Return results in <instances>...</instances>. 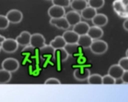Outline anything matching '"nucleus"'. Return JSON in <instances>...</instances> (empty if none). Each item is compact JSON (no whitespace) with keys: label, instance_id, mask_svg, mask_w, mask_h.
Wrapping results in <instances>:
<instances>
[{"label":"nucleus","instance_id":"27","mask_svg":"<svg viewBox=\"0 0 128 102\" xmlns=\"http://www.w3.org/2000/svg\"><path fill=\"white\" fill-rule=\"evenodd\" d=\"M52 3L53 5H56L65 8L70 6L71 0H52Z\"/></svg>","mask_w":128,"mask_h":102},{"label":"nucleus","instance_id":"23","mask_svg":"<svg viewBox=\"0 0 128 102\" xmlns=\"http://www.w3.org/2000/svg\"><path fill=\"white\" fill-rule=\"evenodd\" d=\"M41 51V56L42 58H44L50 57V56H54V49L51 47L50 45H45L44 47L40 49Z\"/></svg>","mask_w":128,"mask_h":102},{"label":"nucleus","instance_id":"21","mask_svg":"<svg viewBox=\"0 0 128 102\" xmlns=\"http://www.w3.org/2000/svg\"><path fill=\"white\" fill-rule=\"evenodd\" d=\"M66 43L62 36H57L50 42V45L54 50L60 48H64Z\"/></svg>","mask_w":128,"mask_h":102},{"label":"nucleus","instance_id":"20","mask_svg":"<svg viewBox=\"0 0 128 102\" xmlns=\"http://www.w3.org/2000/svg\"><path fill=\"white\" fill-rule=\"evenodd\" d=\"M54 57L58 62H62L67 60L69 57V55L64 48L56 49L54 50Z\"/></svg>","mask_w":128,"mask_h":102},{"label":"nucleus","instance_id":"29","mask_svg":"<svg viewBox=\"0 0 128 102\" xmlns=\"http://www.w3.org/2000/svg\"><path fill=\"white\" fill-rule=\"evenodd\" d=\"M102 85H114L116 84V80L110 75H106L102 78Z\"/></svg>","mask_w":128,"mask_h":102},{"label":"nucleus","instance_id":"15","mask_svg":"<svg viewBox=\"0 0 128 102\" xmlns=\"http://www.w3.org/2000/svg\"><path fill=\"white\" fill-rule=\"evenodd\" d=\"M88 35L94 41V40L101 38L104 35V31L101 27L93 26L90 28V30L88 32Z\"/></svg>","mask_w":128,"mask_h":102},{"label":"nucleus","instance_id":"34","mask_svg":"<svg viewBox=\"0 0 128 102\" xmlns=\"http://www.w3.org/2000/svg\"><path fill=\"white\" fill-rule=\"evenodd\" d=\"M5 37H4L3 36H2V35H0V44H1V43L2 42V41H4V40H5Z\"/></svg>","mask_w":128,"mask_h":102},{"label":"nucleus","instance_id":"26","mask_svg":"<svg viewBox=\"0 0 128 102\" xmlns=\"http://www.w3.org/2000/svg\"><path fill=\"white\" fill-rule=\"evenodd\" d=\"M104 4L105 0H88V6L96 10L103 7Z\"/></svg>","mask_w":128,"mask_h":102},{"label":"nucleus","instance_id":"3","mask_svg":"<svg viewBox=\"0 0 128 102\" xmlns=\"http://www.w3.org/2000/svg\"><path fill=\"white\" fill-rule=\"evenodd\" d=\"M18 44L16 40L12 38H6L1 44V50L7 53H12L18 48Z\"/></svg>","mask_w":128,"mask_h":102},{"label":"nucleus","instance_id":"17","mask_svg":"<svg viewBox=\"0 0 128 102\" xmlns=\"http://www.w3.org/2000/svg\"><path fill=\"white\" fill-rule=\"evenodd\" d=\"M70 6L74 11L81 12L84 9L86 8L88 5L86 0H72L71 1Z\"/></svg>","mask_w":128,"mask_h":102},{"label":"nucleus","instance_id":"18","mask_svg":"<svg viewBox=\"0 0 128 102\" xmlns=\"http://www.w3.org/2000/svg\"><path fill=\"white\" fill-rule=\"evenodd\" d=\"M93 40L90 38L88 34L84 35H81L79 37V40L77 43L80 46V47L84 49L90 48L92 44Z\"/></svg>","mask_w":128,"mask_h":102},{"label":"nucleus","instance_id":"16","mask_svg":"<svg viewBox=\"0 0 128 102\" xmlns=\"http://www.w3.org/2000/svg\"><path fill=\"white\" fill-rule=\"evenodd\" d=\"M115 12L121 17H125V1L124 0H115L112 4Z\"/></svg>","mask_w":128,"mask_h":102},{"label":"nucleus","instance_id":"5","mask_svg":"<svg viewBox=\"0 0 128 102\" xmlns=\"http://www.w3.org/2000/svg\"><path fill=\"white\" fill-rule=\"evenodd\" d=\"M10 23L18 24L20 23L23 18V15L21 11L16 9L10 10L6 15Z\"/></svg>","mask_w":128,"mask_h":102},{"label":"nucleus","instance_id":"12","mask_svg":"<svg viewBox=\"0 0 128 102\" xmlns=\"http://www.w3.org/2000/svg\"><path fill=\"white\" fill-rule=\"evenodd\" d=\"M31 36V33L28 31H22L20 33V35L16 37V41L18 44V45H20V46H28L30 44Z\"/></svg>","mask_w":128,"mask_h":102},{"label":"nucleus","instance_id":"31","mask_svg":"<svg viewBox=\"0 0 128 102\" xmlns=\"http://www.w3.org/2000/svg\"><path fill=\"white\" fill-rule=\"evenodd\" d=\"M44 84L46 85H60L61 81L56 78H50L45 81Z\"/></svg>","mask_w":128,"mask_h":102},{"label":"nucleus","instance_id":"36","mask_svg":"<svg viewBox=\"0 0 128 102\" xmlns=\"http://www.w3.org/2000/svg\"><path fill=\"white\" fill-rule=\"evenodd\" d=\"M1 46H0V51H1Z\"/></svg>","mask_w":128,"mask_h":102},{"label":"nucleus","instance_id":"9","mask_svg":"<svg viewBox=\"0 0 128 102\" xmlns=\"http://www.w3.org/2000/svg\"><path fill=\"white\" fill-rule=\"evenodd\" d=\"M66 44L77 43L79 40V36L77 33L72 30H66L62 35Z\"/></svg>","mask_w":128,"mask_h":102},{"label":"nucleus","instance_id":"30","mask_svg":"<svg viewBox=\"0 0 128 102\" xmlns=\"http://www.w3.org/2000/svg\"><path fill=\"white\" fill-rule=\"evenodd\" d=\"M118 65L123 69L124 71H128V58L126 56L120 59Z\"/></svg>","mask_w":128,"mask_h":102},{"label":"nucleus","instance_id":"8","mask_svg":"<svg viewBox=\"0 0 128 102\" xmlns=\"http://www.w3.org/2000/svg\"><path fill=\"white\" fill-rule=\"evenodd\" d=\"M64 17L68 22L70 26H74L75 25L81 21V15L79 13V12L74 11V10L69 11L67 13H66Z\"/></svg>","mask_w":128,"mask_h":102},{"label":"nucleus","instance_id":"28","mask_svg":"<svg viewBox=\"0 0 128 102\" xmlns=\"http://www.w3.org/2000/svg\"><path fill=\"white\" fill-rule=\"evenodd\" d=\"M10 25V22L6 16L0 15V30H4L8 28Z\"/></svg>","mask_w":128,"mask_h":102},{"label":"nucleus","instance_id":"14","mask_svg":"<svg viewBox=\"0 0 128 102\" xmlns=\"http://www.w3.org/2000/svg\"><path fill=\"white\" fill-rule=\"evenodd\" d=\"M92 23L94 26L103 27L106 26L108 23V18L107 16L102 13H97L94 17L92 19Z\"/></svg>","mask_w":128,"mask_h":102},{"label":"nucleus","instance_id":"10","mask_svg":"<svg viewBox=\"0 0 128 102\" xmlns=\"http://www.w3.org/2000/svg\"><path fill=\"white\" fill-rule=\"evenodd\" d=\"M90 26L88 23L81 21L78 23L73 26L72 31H74L79 36H81V35L88 34V32L89 30H90Z\"/></svg>","mask_w":128,"mask_h":102},{"label":"nucleus","instance_id":"22","mask_svg":"<svg viewBox=\"0 0 128 102\" xmlns=\"http://www.w3.org/2000/svg\"><path fill=\"white\" fill-rule=\"evenodd\" d=\"M64 50H66L68 54L71 56H74V55L78 54L80 51V45L78 43L74 44H66V46H64Z\"/></svg>","mask_w":128,"mask_h":102},{"label":"nucleus","instance_id":"4","mask_svg":"<svg viewBox=\"0 0 128 102\" xmlns=\"http://www.w3.org/2000/svg\"><path fill=\"white\" fill-rule=\"evenodd\" d=\"M30 45L33 48L41 49L46 45V40L41 34L34 33L31 35Z\"/></svg>","mask_w":128,"mask_h":102},{"label":"nucleus","instance_id":"37","mask_svg":"<svg viewBox=\"0 0 128 102\" xmlns=\"http://www.w3.org/2000/svg\"><path fill=\"white\" fill-rule=\"evenodd\" d=\"M46 1H52V0H46Z\"/></svg>","mask_w":128,"mask_h":102},{"label":"nucleus","instance_id":"19","mask_svg":"<svg viewBox=\"0 0 128 102\" xmlns=\"http://www.w3.org/2000/svg\"><path fill=\"white\" fill-rule=\"evenodd\" d=\"M96 14H97V11L96 9L92 8L89 6L81 11V18L86 20H92Z\"/></svg>","mask_w":128,"mask_h":102},{"label":"nucleus","instance_id":"35","mask_svg":"<svg viewBox=\"0 0 128 102\" xmlns=\"http://www.w3.org/2000/svg\"><path fill=\"white\" fill-rule=\"evenodd\" d=\"M126 57L128 58V49L126 50Z\"/></svg>","mask_w":128,"mask_h":102},{"label":"nucleus","instance_id":"33","mask_svg":"<svg viewBox=\"0 0 128 102\" xmlns=\"http://www.w3.org/2000/svg\"><path fill=\"white\" fill-rule=\"evenodd\" d=\"M123 28L126 31H128V18L125 20L123 23Z\"/></svg>","mask_w":128,"mask_h":102},{"label":"nucleus","instance_id":"13","mask_svg":"<svg viewBox=\"0 0 128 102\" xmlns=\"http://www.w3.org/2000/svg\"><path fill=\"white\" fill-rule=\"evenodd\" d=\"M91 75L90 70L88 68H78L74 71V77L78 81H85Z\"/></svg>","mask_w":128,"mask_h":102},{"label":"nucleus","instance_id":"7","mask_svg":"<svg viewBox=\"0 0 128 102\" xmlns=\"http://www.w3.org/2000/svg\"><path fill=\"white\" fill-rule=\"evenodd\" d=\"M50 23L51 24V25L55 26L57 28L63 30H68L70 27V25H69L64 16L59 18H51Z\"/></svg>","mask_w":128,"mask_h":102},{"label":"nucleus","instance_id":"2","mask_svg":"<svg viewBox=\"0 0 128 102\" xmlns=\"http://www.w3.org/2000/svg\"><path fill=\"white\" fill-rule=\"evenodd\" d=\"M1 67L9 72L13 73L18 70L20 68V63L16 59L13 58H8L2 61Z\"/></svg>","mask_w":128,"mask_h":102},{"label":"nucleus","instance_id":"25","mask_svg":"<svg viewBox=\"0 0 128 102\" xmlns=\"http://www.w3.org/2000/svg\"><path fill=\"white\" fill-rule=\"evenodd\" d=\"M11 73L2 68L0 70V84L7 83L11 80Z\"/></svg>","mask_w":128,"mask_h":102},{"label":"nucleus","instance_id":"11","mask_svg":"<svg viewBox=\"0 0 128 102\" xmlns=\"http://www.w3.org/2000/svg\"><path fill=\"white\" fill-rule=\"evenodd\" d=\"M124 72V71L123 69L118 64H116V65H113L110 66L108 73V75H110L116 80L121 78Z\"/></svg>","mask_w":128,"mask_h":102},{"label":"nucleus","instance_id":"1","mask_svg":"<svg viewBox=\"0 0 128 102\" xmlns=\"http://www.w3.org/2000/svg\"><path fill=\"white\" fill-rule=\"evenodd\" d=\"M90 48L91 52L95 55H102L107 51L108 45L106 41L99 39L92 41Z\"/></svg>","mask_w":128,"mask_h":102},{"label":"nucleus","instance_id":"24","mask_svg":"<svg viewBox=\"0 0 128 102\" xmlns=\"http://www.w3.org/2000/svg\"><path fill=\"white\" fill-rule=\"evenodd\" d=\"M102 76L99 74H92L90 75L87 80L90 85H102Z\"/></svg>","mask_w":128,"mask_h":102},{"label":"nucleus","instance_id":"6","mask_svg":"<svg viewBox=\"0 0 128 102\" xmlns=\"http://www.w3.org/2000/svg\"><path fill=\"white\" fill-rule=\"evenodd\" d=\"M48 14L51 18H59L64 17L66 15V11L64 8L56 5H52L49 8Z\"/></svg>","mask_w":128,"mask_h":102},{"label":"nucleus","instance_id":"32","mask_svg":"<svg viewBox=\"0 0 128 102\" xmlns=\"http://www.w3.org/2000/svg\"><path fill=\"white\" fill-rule=\"evenodd\" d=\"M121 80L123 83L128 84V71H124L121 77Z\"/></svg>","mask_w":128,"mask_h":102}]
</instances>
